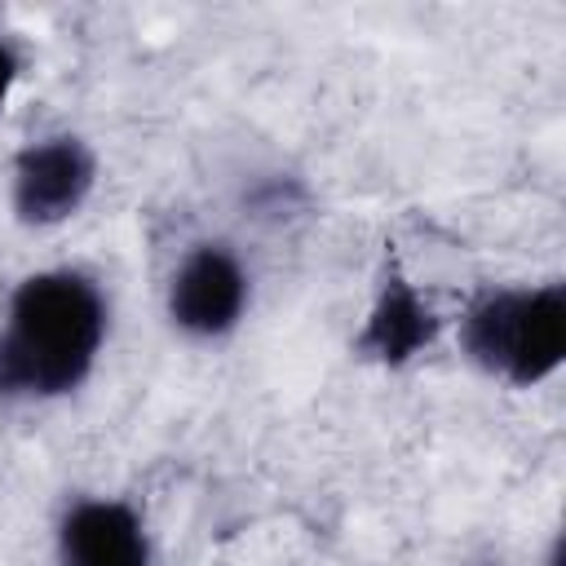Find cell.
<instances>
[{"label": "cell", "mask_w": 566, "mask_h": 566, "mask_svg": "<svg viewBox=\"0 0 566 566\" xmlns=\"http://www.w3.org/2000/svg\"><path fill=\"white\" fill-rule=\"evenodd\" d=\"M111 292L84 265H40L0 305V407L75 398L111 340Z\"/></svg>", "instance_id": "1"}, {"label": "cell", "mask_w": 566, "mask_h": 566, "mask_svg": "<svg viewBox=\"0 0 566 566\" xmlns=\"http://www.w3.org/2000/svg\"><path fill=\"white\" fill-rule=\"evenodd\" d=\"M455 345L482 376L509 389H539L566 363V283L478 287L455 314Z\"/></svg>", "instance_id": "2"}, {"label": "cell", "mask_w": 566, "mask_h": 566, "mask_svg": "<svg viewBox=\"0 0 566 566\" xmlns=\"http://www.w3.org/2000/svg\"><path fill=\"white\" fill-rule=\"evenodd\" d=\"M256 301V274L230 239H195L164 279V318L190 345L230 340Z\"/></svg>", "instance_id": "3"}, {"label": "cell", "mask_w": 566, "mask_h": 566, "mask_svg": "<svg viewBox=\"0 0 566 566\" xmlns=\"http://www.w3.org/2000/svg\"><path fill=\"white\" fill-rule=\"evenodd\" d=\"M102 177V159L88 137L57 128L27 137L9 159V212L27 230H57L75 221Z\"/></svg>", "instance_id": "4"}, {"label": "cell", "mask_w": 566, "mask_h": 566, "mask_svg": "<svg viewBox=\"0 0 566 566\" xmlns=\"http://www.w3.org/2000/svg\"><path fill=\"white\" fill-rule=\"evenodd\" d=\"M442 314L438 305L424 296V287L389 256L380 279H376V292L363 310V323L349 340V354L367 367H380V371H402L411 367L416 358H424L438 336H442Z\"/></svg>", "instance_id": "5"}, {"label": "cell", "mask_w": 566, "mask_h": 566, "mask_svg": "<svg viewBox=\"0 0 566 566\" xmlns=\"http://www.w3.org/2000/svg\"><path fill=\"white\" fill-rule=\"evenodd\" d=\"M53 566H159V548L133 500L93 491L57 509Z\"/></svg>", "instance_id": "6"}, {"label": "cell", "mask_w": 566, "mask_h": 566, "mask_svg": "<svg viewBox=\"0 0 566 566\" xmlns=\"http://www.w3.org/2000/svg\"><path fill=\"white\" fill-rule=\"evenodd\" d=\"M18 80H22V49H18L9 35H0V115H4V106H9V97H13V88H18Z\"/></svg>", "instance_id": "7"}, {"label": "cell", "mask_w": 566, "mask_h": 566, "mask_svg": "<svg viewBox=\"0 0 566 566\" xmlns=\"http://www.w3.org/2000/svg\"><path fill=\"white\" fill-rule=\"evenodd\" d=\"M473 566H500V562H473Z\"/></svg>", "instance_id": "8"}]
</instances>
